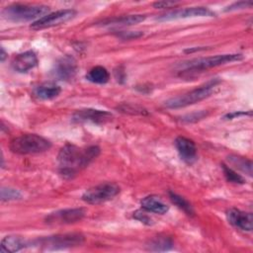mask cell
I'll return each mask as SVG.
<instances>
[{
	"mask_svg": "<svg viewBox=\"0 0 253 253\" xmlns=\"http://www.w3.org/2000/svg\"><path fill=\"white\" fill-rule=\"evenodd\" d=\"M100 153L98 146L92 145L87 148H80L73 144H65L58 153L60 174L65 178H72L76 173L88 166Z\"/></svg>",
	"mask_w": 253,
	"mask_h": 253,
	"instance_id": "6da1fadb",
	"label": "cell"
},
{
	"mask_svg": "<svg viewBox=\"0 0 253 253\" xmlns=\"http://www.w3.org/2000/svg\"><path fill=\"white\" fill-rule=\"evenodd\" d=\"M50 147L51 143L49 140L35 133L22 134L13 138L10 143L11 151L22 155L42 153Z\"/></svg>",
	"mask_w": 253,
	"mask_h": 253,
	"instance_id": "7a4b0ae2",
	"label": "cell"
},
{
	"mask_svg": "<svg viewBox=\"0 0 253 253\" xmlns=\"http://www.w3.org/2000/svg\"><path fill=\"white\" fill-rule=\"evenodd\" d=\"M218 83H219V80L211 79V81L207 82L205 85L200 86L197 89H194L181 96H177L167 100L165 102V106L169 109H178V108H184V107L196 104L210 97L213 93L214 88L217 86Z\"/></svg>",
	"mask_w": 253,
	"mask_h": 253,
	"instance_id": "3957f363",
	"label": "cell"
},
{
	"mask_svg": "<svg viewBox=\"0 0 253 253\" xmlns=\"http://www.w3.org/2000/svg\"><path fill=\"white\" fill-rule=\"evenodd\" d=\"M48 7L44 5L13 4L6 7L2 14L5 19L13 22H26L39 20L48 13Z\"/></svg>",
	"mask_w": 253,
	"mask_h": 253,
	"instance_id": "277c9868",
	"label": "cell"
},
{
	"mask_svg": "<svg viewBox=\"0 0 253 253\" xmlns=\"http://www.w3.org/2000/svg\"><path fill=\"white\" fill-rule=\"evenodd\" d=\"M242 59V54L239 53H227V54H217L214 56L201 57L192 59L189 61H185L179 65L183 71L188 72L190 70H204L211 67H215L218 65H222L228 62L236 61Z\"/></svg>",
	"mask_w": 253,
	"mask_h": 253,
	"instance_id": "5b68a950",
	"label": "cell"
},
{
	"mask_svg": "<svg viewBox=\"0 0 253 253\" xmlns=\"http://www.w3.org/2000/svg\"><path fill=\"white\" fill-rule=\"evenodd\" d=\"M83 241L84 236L80 233H66L41 238L36 241V245L42 246L45 250H57L80 245Z\"/></svg>",
	"mask_w": 253,
	"mask_h": 253,
	"instance_id": "8992f818",
	"label": "cell"
},
{
	"mask_svg": "<svg viewBox=\"0 0 253 253\" xmlns=\"http://www.w3.org/2000/svg\"><path fill=\"white\" fill-rule=\"evenodd\" d=\"M120 193V187L115 183H102L84 192L82 200L85 203L96 205L107 202Z\"/></svg>",
	"mask_w": 253,
	"mask_h": 253,
	"instance_id": "52a82bcc",
	"label": "cell"
},
{
	"mask_svg": "<svg viewBox=\"0 0 253 253\" xmlns=\"http://www.w3.org/2000/svg\"><path fill=\"white\" fill-rule=\"evenodd\" d=\"M76 15V11L73 9H63L58 10L49 14H46L42 18L36 20L32 23L31 28L34 30H42L54 26H58L66 23L67 21L74 18Z\"/></svg>",
	"mask_w": 253,
	"mask_h": 253,
	"instance_id": "ba28073f",
	"label": "cell"
},
{
	"mask_svg": "<svg viewBox=\"0 0 253 253\" xmlns=\"http://www.w3.org/2000/svg\"><path fill=\"white\" fill-rule=\"evenodd\" d=\"M86 213L85 209H64L50 212L45 216V222L48 224H69L81 220Z\"/></svg>",
	"mask_w": 253,
	"mask_h": 253,
	"instance_id": "9c48e42d",
	"label": "cell"
},
{
	"mask_svg": "<svg viewBox=\"0 0 253 253\" xmlns=\"http://www.w3.org/2000/svg\"><path fill=\"white\" fill-rule=\"evenodd\" d=\"M214 16V13L207 7H192L182 10H175L157 17L159 21H170L178 20L185 18H194V17H211Z\"/></svg>",
	"mask_w": 253,
	"mask_h": 253,
	"instance_id": "30bf717a",
	"label": "cell"
},
{
	"mask_svg": "<svg viewBox=\"0 0 253 253\" xmlns=\"http://www.w3.org/2000/svg\"><path fill=\"white\" fill-rule=\"evenodd\" d=\"M113 118V115L110 112L96 110V109H82L76 111L73 116L72 120L77 123H85L91 122L95 124H103L110 121Z\"/></svg>",
	"mask_w": 253,
	"mask_h": 253,
	"instance_id": "8fae6325",
	"label": "cell"
},
{
	"mask_svg": "<svg viewBox=\"0 0 253 253\" xmlns=\"http://www.w3.org/2000/svg\"><path fill=\"white\" fill-rule=\"evenodd\" d=\"M77 71V63L75 59L69 55L62 56L59 58L52 70L54 77L58 78L59 80H70L72 79Z\"/></svg>",
	"mask_w": 253,
	"mask_h": 253,
	"instance_id": "7c38bea8",
	"label": "cell"
},
{
	"mask_svg": "<svg viewBox=\"0 0 253 253\" xmlns=\"http://www.w3.org/2000/svg\"><path fill=\"white\" fill-rule=\"evenodd\" d=\"M227 220L233 226L246 231H251L253 227V216L251 212L242 211L238 209H230L226 212Z\"/></svg>",
	"mask_w": 253,
	"mask_h": 253,
	"instance_id": "4fadbf2b",
	"label": "cell"
},
{
	"mask_svg": "<svg viewBox=\"0 0 253 253\" xmlns=\"http://www.w3.org/2000/svg\"><path fill=\"white\" fill-rule=\"evenodd\" d=\"M175 146L180 157L187 163H193L197 158V147L195 142L185 136H178L175 139Z\"/></svg>",
	"mask_w": 253,
	"mask_h": 253,
	"instance_id": "5bb4252c",
	"label": "cell"
},
{
	"mask_svg": "<svg viewBox=\"0 0 253 253\" xmlns=\"http://www.w3.org/2000/svg\"><path fill=\"white\" fill-rule=\"evenodd\" d=\"M38 64L37 54L33 50H28L17 54L12 60V67L18 72H27Z\"/></svg>",
	"mask_w": 253,
	"mask_h": 253,
	"instance_id": "9a60e30c",
	"label": "cell"
},
{
	"mask_svg": "<svg viewBox=\"0 0 253 253\" xmlns=\"http://www.w3.org/2000/svg\"><path fill=\"white\" fill-rule=\"evenodd\" d=\"M140 205L143 210L146 211L164 214L168 211L169 207L157 196H147L143 198L140 202Z\"/></svg>",
	"mask_w": 253,
	"mask_h": 253,
	"instance_id": "2e32d148",
	"label": "cell"
},
{
	"mask_svg": "<svg viewBox=\"0 0 253 253\" xmlns=\"http://www.w3.org/2000/svg\"><path fill=\"white\" fill-rule=\"evenodd\" d=\"M27 242L20 236L16 235H9L5 236L1 241L0 251L2 253L8 252H17L27 246Z\"/></svg>",
	"mask_w": 253,
	"mask_h": 253,
	"instance_id": "e0dca14e",
	"label": "cell"
},
{
	"mask_svg": "<svg viewBox=\"0 0 253 253\" xmlns=\"http://www.w3.org/2000/svg\"><path fill=\"white\" fill-rule=\"evenodd\" d=\"M61 89L54 83H45L35 89V95L42 100H51L57 97Z\"/></svg>",
	"mask_w": 253,
	"mask_h": 253,
	"instance_id": "ac0fdd59",
	"label": "cell"
},
{
	"mask_svg": "<svg viewBox=\"0 0 253 253\" xmlns=\"http://www.w3.org/2000/svg\"><path fill=\"white\" fill-rule=\"evenodd\" d=\"M86 78L87 80L93 83L105 84L110 79V73L105 67L98 65L89 70V72L86 75Z\"/></svg>",
	"mask_w": 253,
	"mask_h": 253,
	"instance_id": "d6986e66",
	"label": "cell"
},
{
	"mask_svg": "<svg viewBox=\"0 0 253 253\" xmlns=\"http://www.w3.org/2000/svg\"><path fill=\"white\" fill-rule=\"evenodd\" d=\"M145 16L144 15H127V16H122L119 18L111 19L107 22H104L103 25H115V26H130L138 24L142 21H144Z\"/></svg>",
	"mask_w": 253,
	"mask_h": 253,
	"instance_id": "ffe728a7",
	"label": "cell"
},
{
	"mask_svg": "<svg viewBox=\"0 0 253 253\" xmlns=\"http://www.w3.org/2000/svg\"><path fill=\"white\" fill-rule=\"evenodd\" d=\"M173 241L168 236H156L149 240L147 247L150 251H166L171 249Z\"/></svg>",
	"mask_w": 253,
	"mask_h": 253,
	"instance_id": "44dd1931",
	"label": "cell"
},
{
	"mask_svg": "<svg viewBox=\"0 0 253 253\" xmlns=\"http://www.w3.org/2000/svg\"><path fill=\"white\" fill-rule=\"evenodd\" d=\"M229 164L234 166L235 168L239 169L240 171L252 176V162L251 160L238 156V155H229L227 157Z\"/></svg>",
	"mask_w": 253,
	"mask_h": 253,
	"instance_id": "7402d4cb",
	"label": "cell"
},
{
	"mask_svg": "<svg viewBox=\"0 0 253 253\" xmlns=\"http://www.w3.org/2000/svg\"><path fill=\"white\" fill-rule=\"evenodd\" d=\"M169 197L170 200L172 201L173 204H175L180 210H182L184 212H186L189 215H193L194 214V210L192 205L183 197L173 193V192H169Z\"/></svg>",
	"mask_w": 253,
	"mask_h": 253,
	"instance_id": "603a6c76",
	"label": "cell"
},
{
	"mask_svg": "<svg viewBox=\"0 0 253 253\" xmlns=\"http://www.w3.org/2000/svg\"><path fill=\"white\" fill-rule=\"evenodd\" d=\"M222 169H223V173L225 178L227 179L228 182H232V183H238V184H243L244 183V179L237 174L234 170H232L230 167L222 164Z\"/></svg>",
	"mask_w": 253,
	"mask_h": 253,
	"instance_id": "cb8c5ba5",
	"label": "cell"
},
{
	"mask_svg": "<svg viewBox=\"0 0 253 253\" xmlns=\"http://www.w3.org/2000/svg\"><path fill=\"white\" fill-rule=\"evenodd\" d=\"M22 198L21 193L13 188H1V200L2 201H13Z\"/></svg>",
	"mask_w": 253,
	"mask_h": 253,
	"instance_id": "d4e9b609",
	"label": "cell"
},
{
	"mask_svg": "<svg viewBox=\"0 0 253 253\" xmlns=\"http://www.w3.org/2000/svg\"><path fill=\"white\" fill-rule=\"evenodd\" d=\"M118 109L123 113L132 114V115H144L146 114V110L142 107H139L137 105H131V104H123Z\"/></svg>",
	"mask_w": 253,
	"mask_h": 253,
	"instance_id": "484cf974",
	"label": "cell"
},
{
	"mask_svg": "<svg viewBox=\"0 0 253 253\" xmlns=\"http://www.w3.org/2000/svg\"><path fill=\"white\" fill-rule=\"evenodd\" d=\"M252 2L250 1H240V2H235L229 6H227L224 11H233V10H238V9H244L247 7H251Z\"/></svg>",
	"mask_w": 253,
	"mask_h": 253,
	"instance_id": "4316f807",
	"label": "cell"
},
{
	"mask_svg": "<svg viewBox=\"0 0 253 253\" xmlns=\"http://www.w3.org/2000/svg\"><path fill=\"white\" fill-rule=\"evenodd\" d=\"M133 217L136 218L137 220L147 224V225H150L152 224V219L144 212V211H136L135 212H133Z\"/></svg>",
	"mask_w": 253,
	"mask_h": 253,
	"instance_id": "83f0119b",
	"label": "cell"
},
{
	"mask_svg": "<svg viewBox=\"0 0 253 253\" xmlns=\"http://www.w3.org/2000/svg\"><path fill=\"white\" fill-rule=\"evenodd\" d=\"M118 36H120L124 40H132L137 39L142 36V33L140 32H122Z\"/></svg>",
	"mask_w": 253,
	"mask_h": 253,
	"instance_id": "f1b7e54d",
	"label": "cell"
},
{
	"mask_svg": "<svg viewBox=\"0 0 253 253\" xmlns=\"http://www.w3.org/2000/svg\"><path fill=\"white\" fill-rule=\"evenodd\" d=\"M205 116H207V113H206V112H199V113L191 114V115H188L187 117H184V118H183V121H186V122H194V121H198V120L203 119Z\"/></svg>",
	"mask_w": 253,
	"mask_h": 253,
	"instance_id": "f546056e",
	"label": "cell"
},
{
	"mask_svg": "<svg viewBox=\"0 0 253 253\" xmlns=\"http://www.w3.org/2000/svg\"><path fill=\"white\" fill-rule=\"evenodd\" d=\"M177 4V2H174V1H158V2H155L153 4V6L155 8H160V9H164V8H171L173 6H175Z\"/></svg>",
	"mask_w": 253,
	"mask_h": 253,
	"instance_id": "4dcf8cb0",
	"label": "cell"
},
{
	"mask_svg": "<svg viewBox=\"0 0 253 253\" xmlns=\"http://www.w3.org/2000/svg\"><path fill=\"white\" fill-rule=\"evenodd\" d=\"M246 116V115H249V116H251V112H249V113H244V112H239V113H232V114H227L225 117H224V119H227V120H229V119H233V118H235V117H239V116Z\"/></svg>",
	"mask_w": 253,
	"mask_h": 253,
	"instance_id": "1f68e13d",
	"label": "cell"
},
{
	"mask_svg": "<svg viewBox=\"0 0 253 253\" xmlns=\"http://www.w3.org/2000/svg\"><path fill=\"white\" fill-rule=\"evenodd\" d=\"M123 74H125V73H124V70H121L120 68H119V70H116V71H115V75H116V78H117L118 81L125 80V76H123Z\"/></svg>",
	"mask_w": 253,
	"mask_h": 253,
	"instance_id": "d6a6232c",
	"label": "cell"
},
{
	"mask_svg": "<svg viewBox=\"0 0 253 253\" xmlns=\"http://www.w3.org/2000/svg\"><path fill=\"white\" fill-rule=\"evenodd\" d=\"M5 57H6V52H5L4 48L1 47V61H3L5 59Z\"/></svg>",
	"mask_w": 253,
	"mask_h": 253,
	"instance_id": "836d02e7",
	"label": "cell"
}]
</instances>
